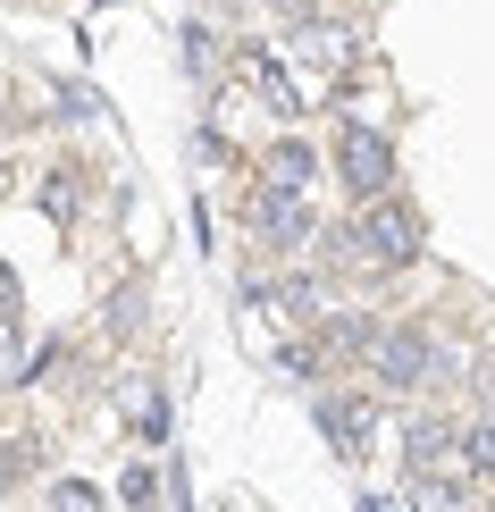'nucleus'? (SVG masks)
<instances>
[{"label":"nucleus","mask_w":495,"mask_h":512,"mask_svg":"<svg viewBox=\"0 0 495 512\" xmlns=\"http://www.w3.org/2000/svg\"><path fill=\"white\" fill-rule=\"evenodd\" d=\"M344 252H353L361 269H412V261H420V219H412L395 194H386V202H361Z\"/></svg>","instance_id":"nucleus-1"},{"label":"nucleus","mask_w":495,"mask_h":512,"mask_svg":"<svg viewBox=\"0 0 495 512\" xmlns=\"http://www.w3.org/2000/svg\"><path fill=\"white\" fill-rule=\"evenodd\" d=\"M361 361H370V378H378V387H395V395H412V387H428V378H445L437 336H420V328H378Z\"/></svg>","instance_id":"nucleus-2"},{"label":"nucleus","mask_w":495,"mask_h":512,"mask_svg":"<svg viewBox=\"0 0 495 512\" xmlns=\"http://www.w3.org/2000/svg\"><path fill=\"white\" fill-rule=\"evenodd\" d=\"M336 177L353 185L361 202H386V194H395V143H386L378 126H361V118H353V126L336 135Z\"/></svg>","instance_id":"nucleus-3"},{"label":"nucleus","mask_w":495,"mask_h":512,"mask_svg":"<svg viewBox=\"0 0 495 512\" xmlns=\"http://www.w3.org/2000/svg\"><path fill=\"white\" fill-rule=\"evenodd\" d=\"M403 462H412V479H454V487L479 479V471H470V445L445 429V420H412V437H403Z\"/></svg>","instance_id":"nucleus-4"},{"label":"nucleus","mask_w":495,"mask_h":512,"mask_svg":"<svg viewBox=\"0 0 495 512\" xmlns=\"http://www.w3.org/2000/svg\"><path fill=\"white\" fill-rule=\"evenodd\" d=\"M244 219L261 227V236H269L277 252H303V244H311V202H303V194H286V185H261Z\"/></svg>","instance_id":"nucleus-5"},{"label":"nucleus","mask_w":495,"mask_h":512,"mask_svg":"<svg viewBox=\"0 0 495 512\" xmlns=\"http://www.w3.org/2000/svg\"><path fill=\"white\" fill-rule=\"evenodd\" d=\"M319 429L336 437L344 462H361V454H370V437H378V412H370L361 395H328V403H319Z\"/></svg>","instance_id":"nucleus-6"},{"label":"nucleus","mask_w":495,"mask_h":512,"mask_svg":"<svg viewBox=\"0 0 495 512\" xmlns=\"http://www.w3.org/2000/svg\"><path fill=\"white\" fill-rule=\"evenodd\" d=\"M294 68H311V76H344V68H353V34H344V26H319V17H303V26H294Z\"/></svg>","instance_id":"nucleus-7"},{"label":"nucleus","mask_w":495,"mask_h":512,"mask_svg":"<svg viewBox=\"0 0 495 512\" xmlns=\"http://www.w3.org/2000/svg\"><path fill=\"white\" fill-rule=\"evenodd\" d=\"M235 68H244V84L261 93V110H269V118H303V84H294L286 68H277L269 51H244Z\"/></svg>","instance_id":"nucleus-8"},{"label":"nucleus","mask_w":495,"mask_h":512,"mask_svg":"<svg viewBox=\"0 0 495 512\" xmlns=\"http://www.w3.org/2000/svg\"><path fill=\"white\" fill-rule=\"evenodd\" d=\"M319 177V152H311V143H269V160H261V185H286V194H303V185Z\"/></svg>","instance_id":"nucleus-9"},{"label":"nucleus","mask_w":495,"mask_h":512,"mask_svg":"<svg viewBox=\"0 0 495 512\" xmlns=\"http://www.w3.org/2000/svg\"><path fill=\"white\" fill-rule=\"evenodd\" d=\"M42 210H51V219H76V168H51V185H42Z\"/></svg>","instance_id":"nucleus-10"},{"label":"nucleus","mask_w":495,"mask_h":512,"mask_svg":"<svg viewBox=\"0 0 495 512\" xmlns=\"http://www.w3.org/2000/svg\"><path fill=\"white\" fill-rule=\"evenodd\" d=\"M51 512H101V487H84V479H59V487H51Z\"/></svg>","instance_id":"nucleus-11"},{"label":"nucleus","mask_w":495,"mask_h":512,"mask_svg":"<svg viewBox=\"0 0 495 512\" xmlns=\"http://www.w3.org/2000/svg\"><path fill=\"white\" fill-rule=\"evenodd\" d=\"M462 445H470V471H479V479H495V412H487V420H479V429H470Z\"/></svg>","instance_id":"nucleus-12"},{"label":"nucleus","mask_w":495,"mask_h":512,"mask_svg":"<svg viewBox=\"0 0 495 512\" xmlns=\"http://www.w3.org/2000/svg\"><path fill=\"white\" fill-rule=\"evenodd\" d=\"M9 378H17V319L0 311V387H9Z\"/></svg>","instance_id":"nucleus-13"},{"label":"nucleus","mask_w":495,"mask_h":512,"mask_svg":"<svg viewBox=\"0 0 495 512\" xmlns=\"http://www.w3.org/2000/svg\"><path fill=\"white\" fill-rule=\"evenodd\" d=\"M277 9H286V17H294V26H303V17L319 9V0H277Z\"/></svg>","instance_id":"nucleus-14"}]
</instances>
